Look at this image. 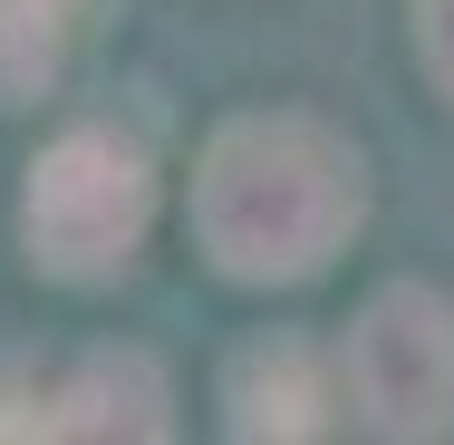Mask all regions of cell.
I'll return each mask as SVG.
<instances>
[{
	"label": "cell",
	"instance_id": "8992f818",
	"mask_svg": "<svg viewBox=\"0 0 454 445\" xmlns=\"http://www.w3.org/2000/svg\"><path fill=\"white\" fill-rule=\"evenodd\" d=\"M68 68V0H0V116L39 107Z\"/></svg>",
	"mask_w": 454,
	"mask_h": 445
},
{
	"label": "cell",
	"instance_id": "3957f363",
	"mask_svg": "<svg viewBox=\"0 0 454 445\" xmlns=\"http://www.w3.org/2000/svg\"><path fill=\"white\" fill-rule=\"evenodd\" d=\"M348 407L367 436H454V300L387 281L348 320Z\"/></svg>",
	"mask_w": 454,
	"mask_h": 445
},
{
	"label": "cell",
	"instance_id": "7a4b0ae2",
	"mask_svg": "<svg viewBox=\"0 0 454 445\" xmlns=\"http://www.w3.org/2000/svg\"><path fill=\"white\" fill-rule=\"evenodd\" d=\"M29 262L49 281H116L136 262L145 223H155V165L136 136L116 126H68L39 165H29Z\"/></svg>",
	"mask_w": 454,
	"mask_h": 445
},
{
	"label": "cell",
	"instance_id": "6da1fadb",
	"mask_svg": "<svg viewBox=\"0 0 454 445\" xmlns=\"http://www.w3.org/2000/svg\"><path fill=\"white\" fill-rule=\"evenodd\" d=\"M367 223V165L319 116H232L193 165V242L223 281H319Z\"/></svg>",
	"mask_w": 454,
	"mask_h": 445
},
{
	"label": "cell",
	"instance_id": "52a82bcc",
	"mask_svg": "<svg viewBox=\"0 0 454 445\" xmlns=\"http://www.w3.org/2000/svg\"><path fill=\"white\" fill-rule=\"evenodd\" d=\"M416 59H426V78L454 97V0H416Z\"/></svg>",
	"mask_w": 454,
	"mask_h": 445
},
{
	"label": "cell",
	"instance_id": "277c9868",
	"mask_svg": "<svg viewBox=\"0 0 454 445\" xmlns=\"http://www.w3.org/2000/svg\"><path fill=\"white\" fill-rule=\"evenodd\" d=\"M175 387L145 349H88L59 387L20 397V417H0V436H165Z\"/></svg>",
	"mask_w": 454,
	"mask_h": 445
},
{
	"label": "cell",
	"instance_id": "5b68a950",
	"mask_svg": "<svg viewBox=\"0 0 454 445\" xmlns=\"http://www.w3.org/2000/svg\"><path fill=\"white\" fill-rule=\"evenodd\" d=\"M223 426H232V436H319V426H329L319 349L290 339V330L232 349V368H223Z\"/></svg>",
	"mask_w": 454,
	"mask_h": 445
}]
</instances>
